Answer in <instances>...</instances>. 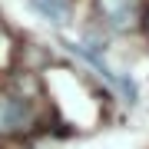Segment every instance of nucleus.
<instances>
[{
  "mask_svg": "<svg viewBox=\"0 0 149 149\" xmlns=\"http://www.w3.org/2000/svg\"><path fill=\"white\" fill-rule=\"evenodd\" d=\"M96 10L113 30H133L143 20L139 0H96Z\"/></svg>",
  "mask_w": 149,
  "mask_h": 149,
  "instance_id": "f03ea898",
  "label": "nucleus"
},
{
  "mask_svg": "<svg viewBox=\"0 0 149 149\" xmlns=\"http://www.w3.org/2000/svg\"><path fill=\"white\" fill-rule=\"evenodd\" d=\"M146 30H149V13H146Z\"/></svg>",
  "mask_w": 149,
  "mask_h": 149,
  "instance_id": "20e7f679",
  "label": "nucleus"
},
{
  "mask_svg": "<svg viewBox=\"0 0 149 149\" xmlns=\"http://www.w3.org/2000/svg\"><path fill=\"white\" fill-rule=\"evenodd\" d=\"M30 123H33V109L27 100L13 93H0V136L23 133V129H30Z\"/></svg>",
  "mask_w": 149,
  "mask_h": 149,
  "instance_id": "f257e3e1",
  "label": "nucleus"
},
{
  "mask_svg": "<svg viewBox=\"0 0 149 149\" xmlns=\"http://www.w3.org/2000/svg\"><path fill=\"white\" fill-rule=\"evenodd\" d=\"M33 7L53 23H66L70 20V0H33Z\"/></svg>",
  "mask_w": 149,
  "mask_h": 149,
  "instance_id": "7ed1b4c3",
  "label": "nucleus"
}]
</instances>
